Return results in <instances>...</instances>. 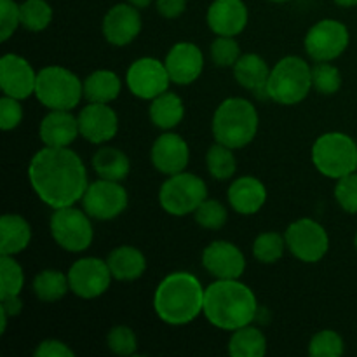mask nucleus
Segmentation results:
<instances>
[{
    "label": "nucleus",
    "mask_w": 357,
    "mask_h": 357,
    "mask_svg": "<svg viewBox=\"0 0 357 357\" xmlns=\"http://www.w3.org/2000/svg\"><path fill=\"white\" fill-rule=\"evenodd\" d=\"M28 181L35 195L51 209L75 206L89 187L86 164L70 146L38 150L28 164Z\"/></svg>",
    "instance_id": "obj_1"
},
{
    "label": "nucleus",
    "mask_w": 357,
    "mask_h": 357,
    "mask_svg": "<svg viewBox=\"0 0 357 357\" xmlns=\"http://www.w3.org/2000/svg\"><path fill=\"white\" fill-rule=\"evenodd\" d=\"M202 314L209 324L232 333L257 319V295L241 279H215L206 288Z\"/></svg>",
    "instance_id": "obj_2"
},
{
    "label": "nucleus",
    "mask_w": 357,
    "mask_h": 357,
    "mask_svg": "<svg viewBox=\"0 0 357 357\" xmlns=\"http://www.w3.org/2000/svg\"><path fill=\"white\" fill-rule=\"evenodd\" d=\"M206 288L194 274L185 271L171 272L157 284L153 310L162 323L185 326L204 312Z\"/></svg>",
    "instance_id": "obj_3"
},
{
    "label": "nucleus",
    "mask_w": 357,
    "mask_h": 357,
    "mask_svg": "<svg viewBox=\"0 0 357 357\" xmlns=\"http://www.w3.org/2000/svg\"><path fill=\"white\" fill-rule=\"evenodd\" d=\"M260 115L257 107L246 98L232 96L216 107L211 121V132L216 143L241 150L258 135Z\"/></svg>",
    "instance_id": "obj_4"
},
{
    "label": "nucleus",
    "mask_w": 357,
    "mask_h": 357,
    "mask_svg": "<svg viewBox=\"0 0 357 357\" xmlns=\"http://www.w3.org/2000/svg\"><path fill=\"white\" fill-rule=\"evenodd\" d=\"M312 91V66L300 56H284L271 70L268 100L282 107H295Z\"/></svg>",
    "instance_id": "obj_5"
},
{
    "label": "nucleus",
    "mask_w": 357,
    "mask_h": 357,
    "mask_svg": "<svg viewBox=\"0 0 357 357\" xmlns=\"http://www.w3.org/2000/svg\"><path fill=\"white\" fill-rule=\"evenodd\" d=\"M310 159L317 173L337 181L357 171V143L347 132H324L314 142Z\"/></svg>",
    "instance_id": "obj_6"
},
{
    "label": "nucleus",
    "mask_w": 357,
    "mask_h": 357,
    "mask_svg": "<svg viewBox=\"0 0 357 357\" xmlns=\"http://www.w3.org/2000/svg\"><path fill=\"white\" fill-rule=\"evenodd\" d=\"M33 96L47 110H73L84 98V80L61 65L44 66L37 73Z\"/></svg>",
    "instance_id": "obj_7"
},
{
    "label": "nucleus",
    "mask_w": 357,
    "mask_h": 357,
    "mask_svg": "<svg viewBox=\"0 0 357 357\" xmlns=\"http://www.w3.org/2000/svg\"><path fill=\"white\" fill-rule=\"evenodd\" d=\"M208 199V185L194 173L171 174L159 188V204L167 215H194L195 209Z\"/></svg>",
    "instance_id": "obj_8"
},
{
    "label": "nucleus",
    "mask_w": 357,
    "mask_h": 357,
    "mask_svg": "<svg viewBox=\"0 0 357 357\" xmlns=\"http://www.w3.org/2000/svg\"><path fill=\"white\" fill-rule=\"evenodd\" d=\"M91 216L75 206L52 209L49 220V232L52 241L66 253H84L94 241Z\"/></svg>",
    "instance_id": "obj_9"
},
{
    "label": "nucleus",
    "mask_w": 357,
    "mask_h": 357,
    "mask_svg": "<svg viewBox=\"0 0 357 357\" xmlns=\"http://www.w3.org/2000/svg\"><path fill=\"white\" fill-rule=\"evenodd\" d=\"M351 31L342 21L324 17L307 30L303 49L314 63L335 61L347 51Z\"/></svg>",
    "instance_id": "obj_10"
},
{
    "label": "nucleus",
    "mask_w": 357,
    "mask_h": 357,
    "mask_svg": "<svg viewBox=\"0 0 357 357\" xmlns=\"http://www.w3.org/2000/svg\"><path fill=\"white\" fill-rule=\"evenodd\" d=\"M286 248L302 264H317L330 250V236L319 222L298 218L284 232Z\"/></svg>",
    "instance_id": "obj_11"
},
{
    "label": "nucleus",
    "mask_w": 357,
    "mask_h": 357,
    "mask_svg": "<svg viewBox=\"0 0 357 357\" xmlns=\"http://www.w3.org/2000/svg\"><path fill=\"white\" fill-rule=\"evenodd\" d=\"M82 208L96 222H112L129 206V194L122 181L98 178L89 183L82 197Z\"/></svg>",
    "instance_id": "obj_12"
},
{
    "label": "nucleus",
    "mask_w": 357,
    "mask_h": 357,
    "mask_svg": "<svg viewBox=\"0 0 357 357\" xmlns=\"http://www.w3.org/2000/svg\"><path fill=\"white\" fill-rule=\"evenodd\" d=\"M66 274H68L70 291L82 300L100 298L108 291L114 279L107 258L103 260L96 257L79 258L70 265Z\"/></svg>",
    "instance_id": "obj_13"
},
{
    "label": "nucleus",
    "mask_w": 357,
    "mask_h": 357,
    "mask_svg": "<svg viewBox=\"0 0 357 357\" xmlns=\"http://www.w3.org/2000/svg\"><path fill=\"white\" fill-rule=\"evenodd\" d=\"M126 86L132 96L152 101L159 94L169 91L171 77L164 61L157 58H138L129 65L126 72Z\"/></svg>",
    "instance_id": "obj_14"
},
{
    "label": "nucleus",
    "mask_w": 357,
    "mask_h": 357,
    "mask_svg": "<svg viewBox=\"0 0 357 357\" xmlns=\"http://www.w3.org/2000/svg\"><path fill=\"white\" fill-rule=\"evenodd\" d=\"M143 28L142 14L138 7L129 2H121L112 6L105 13L101 21V31L105 40L115 47H126L139 37Z\"/></svg>",
    "instance_id": "obj_15"
},
{
    "label": "nucleus",
    "mask_w": 357,
    "mask_h": 357,
    "mask_svg": "<svg viewBox=\"0 0 357 357\" xmlns=\"http://www.w3.org/2000/svg\"><path fill=\"white\" fill-rule=\"evenodd\" d=\"M201 264L215 279H241L246 272V257L230 241H213L202 250Z\"/></svg>",
    "instance_id": "obj_16"
},
{
    "label": "nucleus",
    "mask_w": 357,
    "mask_h": 357,
    "mask_svg": "<svg viewBox=\"0 0 357 357\" xmlns=\"http://www.w3.org/2000/svg\"><path fill=\"white\" fill-rule=\"evenodd\" d=\"M37 73L26 58L7 52L0 58V89L6 96L26 100L35 94Z\"/></svg>",
    "instance_id": "obj_17"
},
{
    "label": "nucleus",
    "mask_w": 357,
    "mask_h": 357,
    "mask_svg": "<svg viewBox=\"0 0 357 357\" xmlns=\"http://www.w3.org/2000/svg\"><path fill=\"white\" fill-rule=\"evenodd\" d=\"M77 119L80 136L93 145H107L119 132V115L108 103H87Z\"/></svg>",
    "instance_id": "obj_18"
},
{
    "label": "nucleus",
    "mask_w": 357,
    "mask_h": 357,
    "mask_svg": "<svg viewBox=\"0 0 357 357\" xmlns=\"http://www.w3.org/2000/svg\"><path fill=\"white\" fill-rule=\"evenodd\" d=\"M150 162L166 176L181 173L190 162V146L178 132L164 131L150 146Z\"/></svg>",
    "instance_id": "obj_19"
},
{
    "label": "nucleus",
    "mask_w": 357,
    "mask_h": 357,
    "mask_svg": "<svg viewBox=\"0 0 357 357\" xmlns=\"http://www.w3.org/2000/svg\"><path fill=\"white\" fill-rule=\"evenodd\" d=\"M171 82L190 86L204 72V52L194 42H176L164 58Z\"/></svg>",
    "instance_id": "obj_20"
},
{
    "label": "nucleus",
    "mask_w": 357,
    "mask_h": 357,
    "mask_svg": "<svg viewBox=\"0 0 357 357\" xmlns=\"http://www.w3.org/2000/svg\"><path fill=\"white\" fill-rule=\"evenodd\" d=\"M206 23L215 35L237 37L250 23V9L244 0H213L206 10Z\"/></svg>",
    "instance_id": "obj_21"
},
{
    "label": "nucleus",
    "mask_w": 357,
    "mask_h": 357,
    "mask_svg": "<svg viewBox=\"0 0 357 357\" xmlns=\"http://www.w3.org/2000/svg\"><path fill=\"white\" fill-rule=\"evenodd\" d=\"M268 192L264 181L251 174L236 178L227 190V201L230 208L243 216L257 215L267 204Z\"/></svg>",
    "instance_id": "obj_22"
},
{
    "label": "nucleus",
    "mask_w": 357,
    "mask_h": 357,
    "mask_svg": "<svg viewBox=\"0 0 357 357\" xmlns=\"http://www.w3.org/2000/svg\"><path fill=\"white\" fill-rule=\"evenodd\" d=\"M79 136V119L72 110H49L38 124V139L44 146H70Z\"/></svg>",
    "instance_id": "obj_23"
},
{
    "label": "nucleus",
    "mask_w": 357,
    "mask_h": 357,
    "mask_svg": "<svg viewBox=\"0 0 357 357\" xmlns=\"http://www.w3.org/2000/svg\"><path fill=\"white\" fill-rule=\"evenodd\" d=\"M271 70L268 63L257 52H246L232 66L236 82L260 100H268L267 84Z\"/></svg>",
    "instance_id": "obj_24"
},
{
    "label": "nucleus",
    "mask_w": 357,
    "mask_h": 357,
    "mask_svg": "<svg viewBox=\"0 0 357 357\" xmlns=\"http://www.w3.org/2000/svg\"><path fill=\"white\" fill-rule=\"evenodd\" d=\"M107 264L115 281L121 282L138 281L146 271L145 255L131 244H122L112 250L107 257Z\"/></svg>",
    "instance_id": "obj_25"
},
{
    "label": "nucleus",
    "mask_w": 357,
    "mask_h": 357,
    "mask_svg": "<svg viewBox=\"0 0 357 357\" xmlns=\"http://www.w3.org/2000/svg\"><path fill=\"white\" fill-rule=\"evenodd\" d=\"M31 243V225L16 213H6L0 218V255L23 253Z\"/></svg>",
    "instance_id": "obj_26"
},
{
    "label": "nucleus",
    "mask_w": 357,
    "mask_h": 357,
    "mask_svg": "<svg viewBox=\"0 0 357 357\" xmlns=\"http://www.w3.org/2000/svg\"><path fill=\"white\" fill-rule=\"evenodd\" d=\"M91 166L98 178H103V180L124 181L131 173V160H129L128 153L110 145H101L93 153Z\"/></svg>",
    "instance_id": "obj_27"
},
{
    "label": "nucleus",
    "mask_w": 357,
    "mask_h": 357,
    "mask_svg": "<svg viewBox=\"0 0 357 357\" xmlns=\"http://www.w3.org/2000/svg\"><path fill=\"white\" fill-rule=\"evenodd\" d=\"M185 117V103L176 93L159 94L149 105V119L160 131H173Z\"/></svg>",
    "instance_id": "obj_28"
},
{
    "label": "nucleus",
    "mask_w": 357,
    "mask_h": 357,
    "mask_svg": "<svg viewBox=\"0 0 357 357\" xmlns=\"http://www.w3.org/2000/svg\"><path fill=\"white\" fill-rule=\"evenodd\" d=\"M122 93V79L112 70H94L84 79V100L87 103H108Z\"/></svg>",
    "instance_id": "obj_29"
},
{
    "label": "nucleus",
    "mask_w": 357,
    "mask_h": 357,
    "mask_svg": "<svg viewBox=\"0 0 357 357\" xmlns=\"http://www.w3.org/2000/svg\"><path fill=\"white\" fill-rule=\"evenodd\" d=\"M229 354L232 357H264L267 354V337L253 324L239 328L230 335Z\"/></svg>",
    "instance_id": "obj_30"
},
{
    "label": "nucleus",
    "mask_w": 357,
    "mask_h": 357,
    "mask_svg": "<svg viewBox=\"0 0 357 357\" xmlns=\"http://www.w3.org/2000/svg\"><path fill=\"white\" fill-rule=\"evenodd\" d=\"M31 289L35 296L44 303H56L70 291L68 274H63L56 268H44L31 281Z\"/></svg>",
    "instance_id": "obj_31"
},
{
    "label": "nucleus",
    "mask_w": 357,
    "mask_h": 357,
    "mask_svg": "<svg viewBox=\"0 0 357 357\" xmlns=\"http://www.w3.org/2000/svg\"><path fill=\"white\" fill-rule=\"evenodd\" d=\"M206 169L216 181L232 180L237 173V159L234 150L215 142V145L209 146L206 152Z\"/></svg>",
    "instance_id": "obj_32"
},
{
    "label": "nucleus",
    "mask_w": 357,
    "mask_h": 357,
    "mask_svg": "<svg viewBox=\"0 0 357 357\" xmlns=\"http://www.w3.org/2000/svg\"><path fill=\"white\" fill-rule=\"evenodd\" d=\"M21 28L28 31H44L52 23L54 10L47 0H23L20 3Z\"/></svg>",
    "instance_id": "obj_33"
},
{
    "label": "nucleus",
    "mask_w": 357,
    "mask_h": 357,
    "mask_svg": "<svg viewBox=\"0 0 357 357\" xmlns=\"http://www.w3.org/2000/svg\"><path fill=\"white\" fill-rule=\"evenodd\" d=\"M286 250H288V248H286L284 236H281L279 232H274V230L258 234L253 241L255 260L260 261V264L264 265L278 264Z\"/></svg>",
    "instance_id": "obj_34"
},
{
    "label": "nucleus",
    "mask_w": 357,
    "mask_h": 357,
    "mask_svg": "<svg viewBox=\"0 0 357 357\" xmlns=\"http://www.w3.org/2000/svg\"><path fill=\"white\" fill-rule=\"evenodd\" d=\"M24 288L23 267L9 255H0V298L20 296Z\"/></svg>",
    "instance_id": "obj_35"
},
{
    "label": "nucleus",
    "mask_w": 357,
    "mask_h": 357,
    "mask_svg": "<svg viewBox=\"0 0 357 357\" xmlns=\"http://www.w3.org/2000/svg\"><path fill=\"white\" fill-rule=\"evenodd\" d=\"M342 72L333 61H321L312 65V89L323 96H333L342 89Z\"/></svg>",
    "instance_id": "obj_36"
},
{
    "label": "nucleus",
    "mask_w": 357,
    "mask_h": 357,
    "mask_svg": "<svg viewBox=\"0 0 357 357\" xmlns=\"http://www.w3.org/2000/svg\"><path fill=\"white\" fill-rule=\"evenodd\" d=\"M209 56H211L213 65L218 68H232L237 59L243 56V52H241V44L236 37L216 35L215 40L209 45Z\"/></svg>",
    "instance_id": "obj_37"
},
{
    "label": "nucleus",
    "mask_w": 357,
    "mask_h": 357,
    "mask_svg": "<svg viewBox=\"0 0 357 357\" xmlns=\"http://www.w3.org/2000/svg\"><path fill=\"white\" fill-rule=\"evenodd\" d=\"M345 352V342L335 330H321L310 338L309 354L312 357H340Z\"/></svg>",
    "instance_id": "obj_38"
},
{
    "label": "nucleus",
    "mask_w": 357,
    "mask_h": 357,
    "mask_svg": "<svg viewBox=\"0 0 357 357\" xmlns=\"http://www.w3.org/2000/svg\"><path fill=\"white\" fill-rule=\"evenodd\" d=\"M194 220L206 230H220L229 220V211L218 199H206L194 213Z\"/></svg>",
    "instance_id": "obj_39"
},
{
    "label": "nucleus",
    "mask_w": 357,
    "mask_h": 357,
    "mask_svg": "<svg viewBox=\"0 0 357 357\" xmlns=\"http://www.w3.org/2000/svg\"><path fill=\"white\" fill-rule=\"evenodd\" d=\"M107 347L115 356H135L138 351V337L132 328L126 326V324H117L107 333Z\"/></svg>",
    "instance_id": "obj_40"
},
{
    "label": "nucleus",
    "mask_w": 357,
    "mask_h": 357,
    "mask_svg": "<svg viewBox=\"0 0 357 357\" xmlns=\"http://www.w3.org/2000/svg\"><path fill=\"white\" fill-rule=\"evenodd\" d=\"M333 195L342 211L357 215V171L337 180Z\"/></svg>",
    "instance_id": "obj_41"
},
{
    "label": "nucleus",
    "mask_w": 357,
    "mask_h": 357,
    "mask_svg": "<svg viewBox=\"0 0 357 357\" xmlns=\"http://www.w3.org/2000/svg\"><path fill=\"white\" fill-rule=\"evenodd\" d=\"M20 26V3L16 0H0V40H9Z\"/></svg>",
    "instance_id": "obj_42"
},
{
    "label": "nucleus",
    "mask_w": 357,
    "mask_h": 357,
    "mask_svg": "<svg viewBox=\"0 0 357 357\" xmlns=\"http://www.w3.org/2000/svg\"><path fill=\"white\" fill-rule=\"evenodd\" d=\"M23 105L21 100L3 94L0 98V128L2 131H13L23 122Z\"/></svg>",
    "instance_id": "obj_43"
},
{
    "label": "nucleus",
    "mask_w": 357,
    "mask_h": 357,
    "mask_svg": "<svg viewBox=\"0 0 357 357\" xmlns=\"http://www.w3.org/2000/svg\"><path fill=\"white\" fill-rule=\"evenodd\" d=\"M35 357H73L75 352L70 349V345H66L65 342L56 340V338H47V340H42L37 345V349L33 351Z\"/></svg>",
    "instance_id": "obj_44"
},
{
    "label": "nucleus",
    "mask_w": 357,
    "mask_h": 357,
    "mask_svg": "<svg viewBox=\"0 0 357 357\" xmlns=\"http://www.w3.org/2000/svg\"><path fill=\"white\" fill-rule=\"evenodd\" d=\"M155 9L164 20H176L187 10V0H155Z\"/></svg>",
    "instance_id": "obj_45"
},
{
    "label": "nucleus",
    "mask_w": 357,
    "mask_h": 357,
    "mask_svg": "<svg viewBox=\"0 0 357 357\" xmlns=\"http://www.w3.org/2000/svg\"><path fill=\"white\" fill-rule=\"evenodd\" d=\"M0 310H3L9 317H17L23 310V302H21L20 296L0 298Z\"/></svg>",
    "instance_id": "obj_46"
},
{
    "label": "nucleus",
    "mask_w": 357,
    "mask_h": 357,
    "mask_svg": "<svg viewBox=\"0 0 357 357\" xmlns=\"http://www.w3.org/2000/svg\"><path fill=\"white\" fill-rule=\"evenodd\" d=\"M128 2L131 3V6L138 7V9L142 10V9H146V7H150V6H152V2H153V0H128Z\"/></svg>",
    "instance_id": "obj_47"
},
{
    "label": "nucleus",
    "mask_w": 357,
    "mask_h": 357,
    "mask_svg": "<svg viewBox=\"0 0 357 357\" xmlns=\"http://www.w3.org/2000/svg\"><path fill=\"white\" fill-rule=\"evenodd\" d=\"M338 7H344V9H352L357 7V0H333Z\"/></svg>",
    "instance_id": "obj_48"
},
{
    "label": "nucleus",
    "mask_w": 357,
    "mask_h": 357,
    "mask_svg": "<svg viewBox=\"0 0 357 357\" xmlns=\"http://www.w3.org/2000/svg\"><path fill=\"white\" fill-rule=\"evenodd\" d=\"M267 2H272V3H286V2H289V0H267Z\"/></svg>",
    "instance_id": "obj_49"
},
{
    "label": "nucleus",
    "mask_w": 357,
    "mask_h": 357,
    "mask_svg": "<svg viewBox=\"0 0 357 357\" xmlns=\"http://www.w3.org/2000/svg\"><path fill=\"white\" fill-rule=\"evenodd\" d=\"M354 248H356V251H357V232H356V237H354Z\"/></svg>",
    "instance_id": "obj_50"
}]
</instances>
